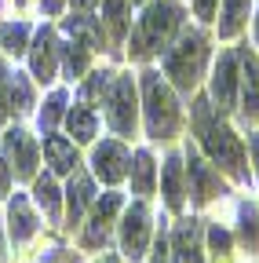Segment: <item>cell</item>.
I'll use <instances>...</instances> for the list:
<instances>
[{"mask_svg":"<svg viewBox=\"0 0 259 263\" xmlns=\"http://www.w3.org/2000/svg\"><path fill=\"white\" fill-rule=\"evenodd\" d=\"M193 124H197L201 143H205V150L212 154V161H215V164H223V168L230 172L234 179H245V176H248V168H245L241 143H237V136H234L230 128L219 124V121L212 117V110H208L205 99L197 103V110H193Z\"/></svg>","mask_w":259,"mask_h":263,"instance_id":"6da1fadb","label":"cell"},{"mask_svg":"<svg viewBox=\"0 0 259 263\" xmlns=\"http://www.w3.org/2000/svg\"><path fill=\"white\" fill-rule=\"evenodd\" d=\"M179 26H183V8H179V4H165V0L153 4V8L139 18V26H135L132 55H135V59H146V55H153V51H165Z\"/></svg>","mask_w":259,"mask_h":263,"instance_id":"7a4b0ae2","label":"cell"},{"mask_svg":"<svg viewBox=\"0 0 259 263\" xmlns=\"http://www.w3.org/2000/svg\"><path fill=\"white\" fill-rule=\"evenodd\" d=\"M143 95H146V124L153 139H168L179 128V106L168 91V84L161 81V73H143Z\"/></svg>","mask_w":259,"mask_h":263,"instance_id":"3957f363","label":"cell"},{"mask_svg":"<svg viewBox=\"0 0 259 263\" xmlns=\"http://www.w3.org/2000/svg\"><path fill=\"white\" fill-rule=\"evenodd\" d=\"M205 59H208L205 33H183L179 48H172L168 59H165V70H168V77H172L183 91H190L193 84H197L201 70H205Z\"/></svg>","mask_w":259,"mask_h":263,"instance_id":"277c9868","label":"cell"},{"mask_svg":"<svg viewBox=\"0 0 259 263\" xmlns=\"http://www.w3.org/2000/svg\"><path fill=\"white\" fill-rule=\"evenodd\" d=\"M110 128L121 136L135 132V84L132 77H117L110 88Z\"/></svg>","mask_w":259,"mask_h":263,"instance_id":"5b68a950","label":"cell"},{"mask_svg":"<svg viewBox=\"0 0 259 263\" xmlns=\"http://www.w3.org/2000/svg\"><path fill=\"white\" fill-rule=\"evenodd\" d=\"M121 209V194H106L99 205H95V212H91V223H88V230H84V249H99V245H106V238H110V223H113V212Z\"/></svg>","mask_w":259,"mask_h":263,"instance_id":"8992f818","label":"cell"},{"mask_svg":"<svg viewBox=\"0 0 259 263\" xmlns=\"http://www.w3.org/2000/svg\"><path fill=\"white\" fill-rule=\"evenodd\" d=\"M146 234H150V212L146 205H132L124 216V230H121V238H124V252L139 259L143 249H146Z\"/></svg>","mask_w":259,"mask_h":263,"instance_id":"52a82bcc","label":"cell"},{"mask_svg":"<svg viewBox=\"0 0 259 263\" xmlns=\"http://www.w3.org/2000/svg\"><path fill=\"white\" fill-rule=\"evenodd\" d=\"M4 154H8V161L15 164V172L22 176V179H29L33 176V168H37V146L29 143V136L26 132H8L4 136Z\"/></svg>","mask_w":259,"mask_h":263,"instance_id":"ba28073f","label":"cell"},{"mask_svg":"<svg viewBox=\"0 0 259 263\" xmlns=\"http://www.w3.org/2000/svg\"><path fill=\"white\" fill-rule=\"evenodd\" d=\"M95 172H99L103 183H121L124 172H128V150L121 143H103L99 150H95Z\"/></svg>","mask_w":259,"mask_h":263,"instance_id":"9c48e42d","label":"cell"},{"mask_svg":"<svg viewBox=\"0 0 259 263\" xmlns=\"http://www.w3.org/2000/svg\"><path fill=\"white\" fill-rule=\"evenodd\" d=\"M234 88H237V55L226 51L219 59V66H215V77H212V95H215L219 110L234 106Z\"/></svg>","mask_w":259,"mask_h":263,"instance_id":"30bf717a","label":"cell"},{"mask_svg":"<svg viewBox=\"0 0 259 263\" xmlns=\"http://www.w3.org/2000/svg\"><path fill=\"white\" fill-rule=\"evenodd\" d=\"M175 263H201V223L186 219L175 227Z\"/></svg>","mask_w":259,"mask_h":263,"instance_id":"8fae6325","label":"cell"},{"mask_svg":"<svg viewBox=\"0 0 259 263\" xmlns=\"http://www.w3.org/2000/svg\"><path fill=\"white\" fill-rule=\"evenodd\" d=\"M190 183H193V197H197V201H212L215 194H223L219 176L208 168L197 154H190Z\"/></svg>","mask_w":259,"mask_h":263,"instance_id":"7c38bea8","label":"cell"},{"mask_svg":"<svg viewBox=\"0 0 259 263\" xmlns=\"http://www.w3.org/2000/svg\"><path fill=\"white\" fill-rule=\"evenodd\" d=\"M237 62H241V81H245V114L248 117H259V59L245 48L241 55H237Z\"/></svg>","mask_w":259,"mask_h":263,"instance_id":"4fadbf2b","label":"cell"},{"mask_svg":"<svg viewBox=\"0 0 259 263\" xmlns=\"http://www.w3.org/2000/svg\"><path fill=\"white\" fill-rule=\"evenodd\" d=\"M55 37H51V29H41V37H37V48H33V73L41 81H51L55 77Z\"/></svg>","mask_w":259,"mask_h":263,"instance_id":"5bb4252c","label":"cell"},{"mask_svg":"<svg viewBox=\"0 0 259 263\" xmlns=\"http://www.w3.org/2000/svg\"><path fill=\"white\" fill-rule=\"evenodd\" d=\"M11 238L15 241H26V238H33V230H37V216L29 212V201L22 194H15V201H11Z\"/></svg>","mask_w":259,"mask_h":263,"instance_id":"9a60e30c","label":"cell"},{"mask_svg":"<svg viewBox=\"0 0 259 263\" xmlns=\"http://www.w3.org/2000/svg\"><path fill=\"white\" fill-rule=\"evenodd\" d=\"M44 154H48V161H51L55 172H73V168H77V150H73V143L58 139V136H51V139L44 143Z\"/></svg>","mask_w":259,"mask_h":263,"instance_id":"2e32d148","label":"cell"},{"mask_svg":"<svg viewBox=\"0 0 259 263\" xmlns=\"http://www.w3.org/2000/svg\"><path fill=\"white\" fill-rule=\"evenodd\" d=\"M66 194H70V197H66V201H70V223H77L81 212H84V205L91 201V179L73 168V179H70V190H66Z\"/></svg>","mask_w":259,"mask_h":263,"instance_id":"e0dca14e","label":"cell"},{"mask_svg":"<svg viewBox=\"0 0 259 263\" xmlns=\"http://www.w3.org/2000/svg\"><path fill=\"white\" fill-rule=\"evenodd\" d=\"M165 197H168L172 209L183 205V161L179 157H168L165 161Z\"/></svg>","mask_w":259,"mask_h":263,"instance_id":"ac0fdd59","label":"cell"},{"mask_svg":"<svg viewBox=\"0 0 259 263\" xmlns=\"http://www.w3.org/2000/svg\"><path fill=\"white\" fill-rule=\"evenodd\" d=\"M132 190L135 194H150L153 190V157L146 150L135 154V164H132Z\"/></svg>","mask_w":259,"mask_h":263,"instance_id":"d6986e66","label":"cell"},{"mask_svg":"<svg viewBox=\"0 0 259 263\" xmlns=\"http://www.w3.org/2000/svg\"><path fill=\"white\" fill-rule=\"evenodd\" d=\"M66 124H70V136L81 139V143H88V139L95 136V114H91L88 106H73L70 117H66Z\"/></svg>","mask_w":259,"mask_h":263,"instance_id":"ffe728a7","label":"cell"},{"mask_svg":"<svg viewBox=\"0 0 259 263\" xmlns=\"http://www.w3.org/2000/svg\"><path fill=\"white\" fill-rule=\"evenodd\" d=\"M26 33H29L26 22H8V26H0V48L11 51V55H22V51H26Z\"/></svg>","mask_w":259,"mask_h":263,"instance_id":"44dd1931","label":"cell"},{"mask_svg":"<svg viewBox=\"0 0 259 263\" xmlns=\"http://www.w3.org/2000/svg\"><path fill=\"white\" fill-rule=\"evenodd\" d=\"M110 33L121 41L124 37V29H128V0H106V11H103Z\"/></svg>","mask_w":259,"mask_h":263,"instance_id":"7402d4cb","label":"cell"},{"mask_svg":"<svg viewBox=\"0 0 259 263\" xmlns=\"http://www.w3.org/2000/svg\"><path fill=\"white\" fill-rule=\"evenodd\" d=\"M37 205L48 212V219H58V186L51 176L37 179Z\"/></svg>","mask_w":259,"mask_h":263,"instance_id":"603a6c76","label":"cell"},{"mask_svg":"<svg viewBox=\"0 0 259 263\" xmlns=\"http://www.w3.org/2000/svg\"><path fill=\"white\" fill-rule=\"evenodd\" d=\"M245 11H248V0H226V15H223V26H219L223 37H234V33L241 29Z\"/></svg>","mask_w":259,"mask_h":263,"instance_id":"cb8c5ba5","label":"cell"},{"mask_svg":"<svg viewBox=\"0 0 259 263\" xmlns=\"http://www.w3.org/2000/svg\"><path fill=\"white\" fill-rule=\"evenodd\" d=\"M241 241H245L248 249L259 245V212H255L252 205H241Z\"/></svg>","mask_w":259,"mask_h":263,"instance_id":"d4e9b609","label":"cell"},{"mask_svg":"<svg viewBox=\"0 0 259 263\" xmlns=\"http://www.w3.org/2000/svg\"><path fill=\"white\" fill-rule=\"evenodd\" d=\"M11 106L15 110H29V106H33V91H29V81L22 73L11 77Z\"/></svg>","mask_w":259,"mask_h":263,"instance_id":"484cf974","label":"cell"},{"mask_svg":"<svg viewBox=\"0 0 259 263\" xmlns=\"http://www.w3.org/2000/svg\"><path fill=\"white\" fill-rule=\"evenodd\" d=\"M106 91H110V73H106V70H99V73H91V81L84 84L81 99H84V103H95V99H103Z\"/></svg>","mask_w":259,"mask_h":263,"instance_id":"4316f807","label":"cell"},{"mask_svg":"<svg viewBox=\"0 0 259 263\" xmlns=\"http://www.w3.org/2000/svg\"><path fill=\"white\" fill-rule=\"evenodd\" d=\"M62 106H66V95H62V91H55V95L48 99L44 114H41V128H44V132H51V128L58 124V117H62Z\"/></svg>","mask_w":259,"mask_h":263,"instance_id":"83f0119b","label":"cell"},{"mask_svg":"<svg viewBox=\"0 0 259 263\" xmlns=\"http://www.w3.org/2000/svg\"><path fill=\"white\" fill-rule=\"evenodd\" d=\"M8 91H11V73L4 70V62H0V117H4V114L11 110V106H8V103H11Z\"/></svg>","mask_w":259,"mask_h":263,"instance_id":"f1b7e54d","label":"cell"},{"mask_svg":"<svg viewBox=\"0 0 259 263\" xmlns=\"http://www.w3.org/2000/svg\"><path fill=\"white\" fill-rule=\"evenodd\" d=\"M208 241H212V249H215V252H226V249H230V234H226V230H219V227H212Z\"/></svg>","mask_w":259,"mask_h":263,"instance_id":"f546056e","label":"cell"},{"mask_svg":"<svg viewBox=\"0 0 259 263\" xmlns=\"http://www.w3.org/2000/svg\"><path fill=\"white\" fill-rule=\"evenodd\" d=\"M193 11H197V18H212L215 0H193Z\"/></svg>","mask_w":259,"mask_h":263,"instance_id":"4dcf8cb0","label":"cell"},{"mask_svg":"<svg viewBox=\"0 0 259 263\" xmlns=\"http://www.w3.org/2000/svg\"><path fill=\"white\" fill-rule=\"evenodd\" d=\"M153 263H172V259H168V241H165V234H161V241H157V256H153Z\"/></svg>","mask_w":259,"mask_h":263,"instance_id":"1f68e13d","label":"cell"},{"mask_svg":"<svg viewBox=\"0 0 259 263\" xmlns=\"http://www.w3.org/2000/svg\"><path fill=\"white\" fill-rule=\"evenodd\" d=\"M62 4H66V0H44V11H48V15H58Z\"/></svg>","mask_w":259,"mask_h":263,"instance_id":"d6a6232c","label":"cell"},{"mask_svg":"<svg viewBox=\"0 0 259 263\" xmlns=\"http://www.w3.org/2000/svg\"><path fill=\"white\" fill-rule=\"evenodd\" d=\"M4 194H8V168L0 164V197H4Z\"/></svg>","mask_w":259,"mask_h":263,"instance_id":"836d02e7","label":"cell"},{"mask_svg":"<svg viewBox=\"0 0 259 263\" xmlns=\"http://www.w3.org/2000/svg\"><path fill=\"white\" fill-rule=\"evenodd\" d=\"M252 154H255V164H259V136H252Z\"/></svg>","mask_w":259,"mask_h":263,"instance_id":"e575fe53","label":"cell"},{"mask_svg":"<svg viewBox=\"0 0 259 263\" xmlns=\"http://www.w3.org/2000/svg\"><path fill=\"white\" fill-rule=\"evenodd\" d=\"M73 4H77V8H91V4H95V0H73Z\"/></svg>","mask_w":259,"mask_h":263,"instance_id":"d590c367","label":"cell"},{"mask_svg":"<svg viewBox=\"0 0 259 263\" xmlns=\"http://www.w3.org/2000/svg\"><path fill=\"white\" fill-rule=\"evenodd\" d=\"M99 263H117V259H113V256H103V259H99Z\"/></svg>","mask_w":259,"mask_h":263,"instance_id":"8d00e7d4","label":"cell"},{"mask_svg":"<svg viewBox=\"0 0 259 263\" xmlns=\"http://www.w3.org/2000/svg\"><path fill=\"white\" fill-rule=\"evenodd\" d=\"M0 263H4V238H0Z\"/></svg>","mask_w":259,"mask_h":263,"instance_id":"74e56055","label":"cell"},{"mask_svg":"<svg viewBox=\"0 0 259 263\" xmlns=\"http://www.w3.org/2000/svg\"><path fill=\"white\" fill-rule=\"evenodd\" d=\"M255 37H259V18H255Z\"/></svg>","mask_w":259,"mask_h":263,"instance_id":"f35d334b","label":"cell"},{"mask_svg":"<svg viewBox=\"0 0 259 263\" xmlns=\"http://www.w3.org/2000/svg\"><path fill=\"white\" fill-rule=\"evenodd\" d=\"M18 4H26V0H18Z\"/></svg>","mask_w":259,"mask_h":263,"instance_id":"ab89813d","label":"cell"},{"mask_svg":"<svg viewBox=\"0 0 259 263\" xmlns=\"http://www.w3.org/2000/svg\"><path fill=\"white\" fill-rule=\"evenodd\" d=\"M135 4H139V0H135Z\"/></svg>","mask_w":259,"mask_h":263,"instance_id":"60d3db41","label":"cell"}]
</instances>
